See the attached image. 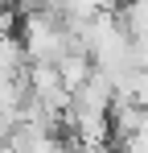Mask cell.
<instances>
[{
  "label": "cell",
  "instance_id": "cell-1",
  "mask_svg": "<svg viewBox=\"0 0 148 153\" xmlns=\"http://www.w3.org/2000/svg\"><path fill=\"white\" fill-rule=\"evenodd\" d=\"M17 42H21L25 62H45V66H58V58L66 50H78L70 46V33H66V21L49 8H33V13H21V25H17Z\"/></svg>",
  "mask_w": 148,
  "mask_h": 153
},
{
  "label": "cell",
  "instance_id": "cell-2",
  "mask_svg": "<svg viewBox=\"0 0 148 153\" xmlns=\"http://www.w3.org/2000/svg\"><path fill=\"white\" fill-rule=\"evenodd\" d=\"M91 71H95V66H91L86 50H66L62 58H58V79H62V87H66L70 95L86 83V79H91Z\"/></svg>",
  "mask_w": 148,
  "mask_h": 153
}]
</instances>
